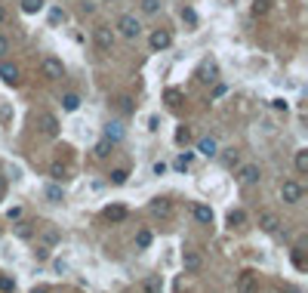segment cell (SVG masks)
Listing matches in <instances>:
<instances>
[{"label":"cell","mask_w":308,"mask_h":293,"mask_svg":"<svg viewBox=\"0 0 308 293\" xmlns=\"http://www.w3.org/2000/svg\"><path fill=\"white\" fill-rule=\"evenodd\" d=\"M34 124H37V130L46 139H56L59 136V118L52 114V112H37V114H34Z\"/></svg>","instance_id":"cell-1"},{"label":"cell","mask_w":308,"mask_h":293,"mask_svg":"<svg viewBox=\"0 0 308 293\" xmlns=\"http://www.w3.org/2000/svg\"><path fill=\"white\" fill-rule=\"evenodd\" d=\"M117 31L123 34V38H130V40H136L139 34H142V22L136 19L133 12H123L120 19H117Z\"/></svg>","instance_id":"cell-2"},{"label":"cell","mask_w":308,"mask_h":293,"mask_svg":"<svg viewBox=\"0 0 308 293\" xmlns=\"http://www.w3.org/2000/svg\"><path fill=\"white\" fill-rule=\"evenodd\" d=\"M40 74H43L46 80H59V78H65V65H62V59L46 56V59L40 62Z\"/></svg>","instance_id":"cell-3"},{"label":"cell","mask_w":308,"mask_h":293,"mask_svg":"<svg viewBox=\"0 0 308 293\" xmlns=\"http://www.w3.org/2000/svg\"><path fill=\"white\" fill-rule=\"evenodd\" d=\"M302 194H305V188L299 186L296 179H287L284 186H281V200H284V204H299Z\"/></svg>","instance_id":"cell-4"},{"label":"cell","mask_w":308,"mask_h":293,"mask_svg":"<svg viewBox=\"0 0 308 293\" xmlns=\"http://www.w3.org/2000/svg\"><path fill=\"white\" fill-rule=\"evenodd\" d=\"M93 38H96V46H99L102 52H111V50H114V31L108 28V25H96Z\"/></svg>","instance_id":"cell-5"},{"label":"cell","mask_w":308,"mask_h":293,"mask_svg":"<svg viewBox=\"0 0 308 293\" xmlns=\"http://www.w3.org/2000/svg\"><path fill=\"white\" fill-rule=\"evenodd\" d=\"M173 44V34L167 31V28H154L151 31V38H148V46L154 50V52H160V50H167Z\"/></svg>","instance_id":"cell-6"},{"label":"cell","mask_w":308,"mask_h":293,"mask_svg":"<svg viewBox=\"0 0 308 293\" xmlns=\"http://www.w3.org/2000/svg\"><path fill=\"white\" fill-rule=\"evenodd\" d=\"M234 287H238V293H256V287H259L256 272H241L238 281H234Z\"/></svg>","instance_id":"cell-7"},{"label":"cell","mask_w":308,"mask_h":293,"mask_svg":"<svg viewBox=\"0 0 308 293\" xmlns=\"http://www.w3.org/2000/svg\"><path fill=\"white\" fill-rule=\"evenodd\" d=\"M259 228H262L265 234H278V232H281V219H278V213L262 210V213H259Z\"/></svg>","instance_id":"cell-8"},{"label":"cell","mask_w":308,"mask_h":293,"mask_svg":"<svg viewBox=\"0 0 308 293\" xmlns=\"http://www.w3.org/2000/svg\"><path fill=\"white\" fill-rule=\"evenodd\" d=\"M182 268H185L188 274H197V272L204 268V256L197 253V250H185V253H182Z\"/></svg>","instance_id":"cell-9"},{"label":"cell","mask_w":308,"mask_h":293,"mask_svg":"<svg viewBox=\"0 0 308 293\" xmlns=\"http://www.w3.org/2000/svg\"><path fill=\"white\" fill-rule=\"evenodd\" d=\"M259 179H262V170L256 167V164H247V167H241V186L253 188V186H259Z\"/></svg>","instance_id":"cell-10"},{"label":"cell","mask_w":308,"mask_h":293,"mask_svg":"<svg viewBox=\"0 0 308 293\" xmlns=\"http://www.w3.org/2000/svg\"><path fill=\"white\" fill-rule=\"evenodd\" d=\"M197 80H201V84H216V80H219V65L207 59L201 65V71H197Z\"/></svg>","instance_id":"cell-11"},{"label":"cell","mask_w":308,"mask_h":293,"mask_svg":"<svg viewBox=\"0 0 308 293\" xmlns=\"http://www.w3.org/2000/svg\"><path fill=\"white\" fill-rule=\"evenodd\" d=\"M123 136H126V126H123L120 120H111V124H105V139H108V142H114V145H117V142H120Z\"/></svg>","instance_id":"cell-12"},{"label":"cell","mask_w":308,"mask_h":293,"mask_svg":"<svg viewBox=\"0 0 308 293\" xmlns=\"http://www.w3.org/2000/svg\"><path fill=\"white\" fill-rule=\"evenodd\" d=\"M0 80L15 86V84H19V68H15L12 62H0Z\"/></svg>","instance_id":"cell-13"},{"label":"cell","mask_w":308,"mask_h":293,"mask_svg":"<svg viewBox=\"0 0 308 293\" xmlns=\"http://www.w3.org/2000/svg\"><path fill=\"white\" fill-rule=\"evenodd\" d=\"M197 152H201L204 158H216L219 154V142H216L213 136H204V139H197Z\"/></svg>","instance_id":"cell-14"},{"label":"cell","mask_w":308,"mask_h":293,"mask_svg":"<svg viewBox=\"0 0 308 293\" xmlns=\"http://www.w3.org/2000/svg\"><path fill=\"white\" fill-rule=\"evenodd\" d=\"M151 213L160 216V219H167V216H173V204H170L167 198H154L151 200Z\"/></svg>","instance_id":"cell-15"},{"label":"cell","mask_w":308,"mask_h":293,"mask_svg":"<svg viewBox=\"0 0 308 293\" xmlns=\"http://www.w3.org/2000/svg\"><path fill=\"white\" fill-rule=\"evenodd\" d=\"M126 216H130V213H126V207H123V204H111V207H105V219H108V222H123Z\"/></svg>","instance_id":"cell-16"},{"label":"cell","mask_w":308,"mask_h":293,"mask_svg":"<svg viewBox=\"0 0 308 293\" xmlns=\"http://www.w3.org/2000/svg\"><path fill=\"white\" fill-rule=\"evenodd\" d=\"M191 213H194V219H197L201 226H213V210H210L207 204H194Z\"/></svg>","instance_id":"cell-17"},{"label":"cell","mask_w":308,"mask_h":293,"mask_svg":"<svg viewBox=\"0 0 308 293\" xmlns=\"http://www.w3.org/2000/svg\"><path fill=\"white\" fill-rule=\"evenodd\" d=\"M59 238H62V232H59L56 226H43V232H40V241H43V247L59 244Z\"/></svg>","instance_id":"cell-18"},{"label":"cell","mask_w":308,"mask_h":293,"mask_svg":"<svg viewBox=\"0 0 308 293\" xmlns=\"http://www.w3.org/2000/svg\"><path fill=\"white\" fill-rule=\"evenodd\" d=\"M37 232V222H31V219H15V234L19 238H31Z\"/></svg>","instance_id":"cell-19"},{"label":"cell","mask_w":308,"mask_h":293,"mask_svg":"<svg viewBox=\"0 0 308 293\" xmlns=\"http://www.w3.org/2000/svg\"><path fill=\"white\" fill-rule=\"evenodd\" d=\"M142 293H164V281H160V274H151V278H145Z\"/></svg>","instance_id":"cell-20"},{"label":"cell","mask_w":308,"mask_h":293,"mask_svg":"<svg viewBox=\"0 0 308 293\" xmlns=\"http://www.w3.org/2000/svg\"><path fill=\"white\" fill-rule=\"evenodd\" d=\"M43 198L49 200V204H62L65 192H62V186H46V188H43Z\"/></svg>","instance_id":"cell-21"},{"label":"cell","mask_w":308,"mask_h":293,"mask_svg":"<svg viewBox=\"0 0 308 293\" xmlns=\"http://www.w3.org/2000/svg\"><path fill=\"white\" fill-rule=\"evenodd\" d=\"M151 247V232L148 228H139L136 232V250H148Z\"/></svg>","instance_id":"cell-22"},{"label":"cell","mask_w":308,"mask_h":293,"mask_svg":"<svg viewBox=\"0 0 308 293\" xmlns=\"http://www.w3.org/2000/svg\"><path fill=\"white\" fill-rule=\"evenodd\" d=\"M182 99H185V93H182V90H176V86H170L167 93H164V102H167V105H182Z\"/></svg>","instance_id":"cell-23"},{"label":"cell","mask_w":308,"mask_h":293,"mask_svg":"<svg viewBox=\"0 0 308 293\" xmlns=\"http://www.w3.org/2000/svg\"><path fill=\"white\" fill-rule=\"evenodd\" d=\"M62 108H65V112H77V108H80V96L77 93H65L62 96Z\"/></svg>","instance_id":"cell-24"},{"label":"cell","mask_w":308,"mask_h":293,"mask_svg":"<svg viewBox=\"0 0 308 293\" xmlns=\"http://www.w3.org/2000/svg\"><path fill=\"white\" fill-rule=\"evenodd\" d=\"M296 173H308V148H299L296 152Z\"/></svg>","instance_id":"cell-25"},{"label":"cell","mask_w":308,"mask_h":293,"mask_svg":"<svg viewBox=\"0 0 308 293\" xmlns=\"http://www.w3.org/2000/svg\"><path fill=\"white\" fill-rule=\"evenodd\" d=\"M244 222H247V213H244V210H231V213H228V226H231V228H241Z\"/></svg>","instance_id":"cell-26"},{"label":"cell","mask_w":308,"mask_h":293,"mask_svg":"<svg viewBox=\"0 0 308 293\" xmlns=\"http://www.w3.org/2000/svg\"><path fill=\"white\" fill-rule=\"evenodd\" d=\"M222 164H225V167H238V164H241V152H234V148L222 152Z\"/></svg>","instance_id":"cell-27"},{"label":"cell","mask_w":308,"mask_h":293,"mask_svg":"<svg viewBox=\"0 0 308 293\" xmlns=\"http://www.w3.org/2000/svg\"><path fill=\"white\" fill-rule=\"evenodd\" d=\"M108 179H111V186H126V179H130V170H111V176H108Z\"/></svg>","instance_id":"cell-28"},{"label":"cell","mask_w":308,"mask_h":293,"mask_svg":"<svg viewBox=\"0 0 308 293\" xmlns=\"http://www.w3.org/2000/svg\"><path fill=\"white\" fill-rule=\"evenodd\" d=\"M43 10V0H22V12L34 16V12H40Z\"/></svg>","instance_id":"cell-29"},{"label":"cell","mask_w":308,"mask_h":293,"mask_svg":"<svg viewBox=\"0 0 308 293\" xmlns=\"http://www.w3.org/2000/svg\"><path fill=\"white\" fill-rule=\"evenodd\" d=\"M191 160H194V158H191V154L185 152V154H179V158H176V164H173V167H176L179 173H185V170L191 167Z\"/></svg>","instance_id":"cell-30"},{"label":"cell","mask_w":308,"mask_h":293,"mask_svg":"<svg viewBox=\"0 0 308 293\" xmlns=\"http://www.w3.org/2000/svg\"><path fill=\"white\" fill-rule=\"evenodd\" d=\"M160 6H164L160 0H142V12H145V16H154V12H160Z\"/></svg>","instance_id":"cell-31"},{"label":"cell","mask_w":308,"mask_h":293,"mask_svg":"<svg viewBox=\"0 0 308 293\" xmlns=\"http://www.w3.org/2000/svg\"><path fill=\"white\" fill-rule=\"evenodd\" d=\"M111 148H114V142H108V139L102 136V142L96 145V158H108V154H111Z\"/></svg>","instance_id":"cell-32"},{"label":"cell","mask_w":308,"mask_h":293,"mask_svg":"<svg viewBox=\"0 0 308 293\" xmlns=\"http://www.w3.org/2000/svg\"><path fill=\"white\" fill-rule=\"evenodd\" d=\"M271 10V0H253V16H265Z\"/></svg>","instance_id":"cell-33"},{"label":"cell","mask_w":308,"mask_h":293,"mask_svg":"<svg viewBox=\"0 0 308 293\" xmlns=\"http://www.w3.org/2000/svg\"><path fill=\"white\" fill-rule=\"evenodd\" d=\"M176 142H179V145H185V142H191V126H185V124L179 126V130H176Z\"/></svg>","instance_id":"cell-34"},{"label":"cell","mask_w":308,"mask_h":293,"mask_svg":"<svg viewBox=\"0 0 308 293\" xmlns=\"http://www.w3.org/2000/svg\"><path fill=\"white\" fill-rule=\"evenodd\" d=\"M117 108H120L123 114H130V112H136V105H133V99H130V96H120V99H117Z\"/></svg>","instance_id":"cell-35"},{"label":"cell","mask_w":308,"mask_h":293,"mask_svg":"<svg viewBox=\"0 0 308 293\" xmlns=\"http://www.w3.org/2000/svg\"><path fill=\"white\" fill-rule=\"evenodd\" d=\"M49 176H52V179H65V176H68V167H65V164H52Z\"/></svg>","instance_id":"cell-36"},{"label":"cell","mask_w":308,"mask_h":293,"mask_svg":"<svg viewBox=\"0 0 308 293\" xmlns=\"http://www.w3.org/2000/svg\"><path fill=\"white\" fill-rule=\"evenodd\" d=\"M12 290H15V281L9 274H0V293H12Z\"/></svg>","instance_id":"cell-37"},{"label":"cell","mask_w":308,"mask_h":293,"mask_svg":"<svg viewBox=\"0 0 308 293\" xmlns=\"http://www.w3.org/2000/svg\"><path fill=\"white\" fill-rule=\"evenodd\" d=\"M182 19H185V22H188L191 28H197V12H194L191 6H185V10H182Z\"/></svg>","instance_id":"cell-38"},{"label":"cell","mask_w":308,"mask_h":293,"mask_svg":"<svg viewBox=\"0 0 308 293\" xmlns=\"http://www.w3.org/2000/svg\"><path fill=\"white\" fill-rule=\"evenodd\" d=\"M49 22H52V25L65 22V12H62V10H52V12H49Z\"/></svg>","instance_id":"cell-39"},{"label":"cell","mask_w":308,"mask_h":293,"mask_svg":"<svg viewBox=\"0 0 308 293\" xmlns=\"http://www.w3.org/2000/svg\"><path fill=\"white\" fill-rule=\"evenodd\" d=\"M293 262H296V268H305V260H302V247H296V250H293Z\"/></svg>","instance_id":"cell-40"},{"label":"cell","mask_w":308,"mask_h":293,"mask_svg":"<svg viewBox=\"0 0 308 293\" xmlns=\"http://www.w3.org/2000/svg\"><path fill=\"white\" fill-rule=\"evenodd\" d=\"M34 256H37V260H40V262H43V260H49V247H43V244H40L37 250H34Z\"/></svg>","instance_id":"cell-41"},{"label":"cell","mask_w":308,"mask_h":293,"mask_svg":"<svg viewBox=\"0 0 308 293\" xmlns=\"http://www.w3.org/2000/svg\"><path fill=\"white\" fill-rule=\"evenodd\" d=\"M225 93H228V86H225V84H216V90H213V99H222Z\"/></svg>","instance_id":"cell-42"},{"label":"cell","mask_w":308,"mask_h":293,"mask_svg":"<svg viewBox=\"0 0 308 293\" xmlns=\"http://www.w3.org/2000/svg\"><path fill=\"white\" fill-rule=\"evenodd\" d=\"M9 118H12V108H9V105H0V120H3V124H6Z\"/></svg>","instance_id":"cell-43"},{"label":"cell","mask_w":308,"mask_h":293,"mask_svg":"<svg viewBox=\"0 0 308 293\" xmlns=\"http://www.w3.org/2000/svg\"><path fill=\"white\" fill-rule=\"evenodd\" d=\"M151 170H154V176H164V173H167V164H164V160H157Z\"/></svg>","instance_id":"cell-44"},{"label":"cell","mask_w":308,"mask_h":293,"mask_svg":"<svg viewBox=\"0 0 308 293\" xmlns=\"http://www.w3.org/2000/svg\"><path fill=\"white\" fill-rule=\"evenodd\" d=\"M271 108H278V112H287V108H290V105H287L284 99H271Z\"/></svg>","instance_id":"cell-45"},{"label":"cell","mask_w":308,"mask_h":293,"mask_svg":"<svg viewBox=\"0 0 308 293\" xmlns=\"http://www.w3.org/2000/svg\"><path fill=\"white\" fill-rule=\"evenodd\" d=\"M3 52H9V40L0 34V59H3Z\"/></svg>","instance_id":"cell-46"},{"label":"cell","mask_w":308,"mask_h":293,"mask_svg":"<svg viewBox=\"0 0 308 293\" xmlns=\"http://www.w3.org/2000/svg\"><path fill=\"white\" fill-rule=\"evenodd\" d=\"M6 216H9V222H15V219H22V210H19V207H12Z\"/></svg>","instance_id":"cell-47"},{"label":"cell","mask_w":308,"mask_h":293,"mask_svg":"<svg viewBox=\"0 0 308 293\" xmlns=\"http://www.w3.org/2000/svg\"><path fill=\"white\" fill-rule=\"evenodd\" d=\"M68 268H71V266H68V262H65V260H56V272H59V274H65V272H68Z\"/></svg>","instance_id":"cell-48"},{"label":"cell","mask_w":308,"mask_h":293,"mask_svg":"<svg viewBox=\"0 0 308 293\" xmlns=\"http://www.w3.org/2000/svg\"><path fill=\"white\" fill-rule=\"evenodd\" d=\"M3 194H6V179L0 176V200H3Z\"/></svg>","instance_id":"cell-49"},{"label":"cell","mask_w":308,"mask_h":293,"mask_svg":"<svg viewBox=\"0 0 308 293\" xmlns=\"http://www.w3.org/2000/svg\"><path fill=\"white\" fill-rule=\"evenodd\" d=\"M31 293H52V290H49V287H34Z\"/></svg>","instance_id":"cell-50"},{"label":"cell","mask_w":308,"mask_h":293,"mask_svg":"<svg viewBox=\"0 0 308 293\" xmlns=\"http://www.w3.org/2000/svg\"><path fill=\"white\" fill-rule=\"evenodd\" d=\"M3 19H6V6H3V4H0V22H3Z\"/></svg>","instance_id":"cell-51"},{"label":"cell","mask_w":308,"mask_h":293,"mask_svg":"<svg viewBox=\"0 0 308 293\" xmlns=\"http://www.w3.org/2000/svg\"><path fill=\"white\" fill-rule=\"evenodd\" d=\"M108 4H114V0H108Z\"/></svg>","instance_id":"cell-52"}]
</instances>
